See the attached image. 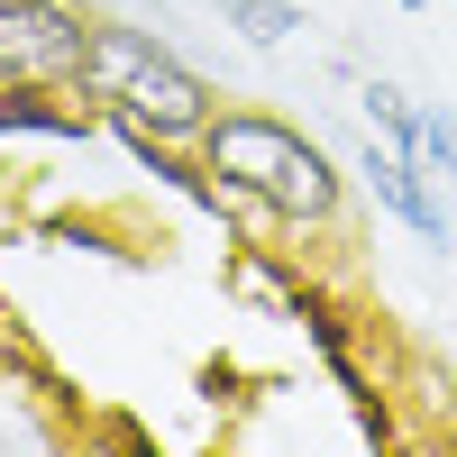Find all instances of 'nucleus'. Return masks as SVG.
Masks as SVG:
<instances>
[{
  "instance_id": "5",
  "label": "nucleus",
  "mask_w": 457,
  "mask_h": 457,
  "mask_svg": "<svg viewBox=\"0 0 457 457\" xmlns=\"http://www.w3.org/2000/svg\"><path fill=\"white\" fill-rule=\"evenodd\" d=\"M220 19L247 37V46H284V37L302 28V10L293 0H220Z\"/></svg>"
},
{
  "instance_id": "7",
  "label": "nucleus",
  "mask_w": 457,
  "mask_h": 457,
  "mask_svg": "<svg viewBox=\"0 0 457 457\" xmlns=\"http://www.w3.org/2000/svg\"><path fill=\"white\" fill-rule=\"evenodd\" d=\"M366 120L385 129L394 146H411V92H394V83H366Z\"/></svg>"
},
{
  "instance_id": "1",
  "label": "nucleus",
  "mask_w": 457,
  "mask_h": 457,
  "mask_svg": "<svg viewBox=\"0 0 457 457\" xmlns=\"http://www.w3.org/2000/svg\"><path fill=\"white\" fill-rule=\"evenodd\" d=\"M202 165L220 174V193L256 202L265 220H284V228H329L338 202H348V183H338L329 146L302 137L293 120H275V110H211Z\"/></svg>"
},
{
  "instance_id": "3",
  "label": "nucleus",
  "mask_w": 457,
  "mask_h": 457,
  "mask_svg": "<svg viewBox=\"0 0 457 457\" xmlns=\"http://www.w3.org/2000/svg\"><path fill=\"white\" fill-rule=\"evenodd\" d=\"M92 19L73 0H0V92H73Z\"/></svg>"
},
{
  "instance_id": "6",
  "label": "nucleus",
  "mask_w": 457,
  "mask_h": 457,
  "mask_svg": "<svg viewBox=\"0 0 457 457\" xmlns=\"http://www.w3.org/2000/svg\"><path fill=\"white\" fill-rule=\"evenodd\" d=\"M411 156L457 174V120H448V110H411Z\"/></svg>"
},
{
  "instance_id": "4",
  "label": "nucleus",
  "mask_w": 457,
  "mask_h": 457,
  "mask_svg": "<svg viewBox=\"0 0 457 457\" xmlns=\"http://www.w3.org/2000/svg\"><path fill=\"white\" fill-rule=\"evenodd\" d=\"M357 174L375 183V202H385L394 220H411V228L430 238V247H448V211L430 202V174H421V156H411V146H394V137H366Z\"/></svg>"
},
{
  "instance_id": "2",
  "label": "nucleus",
  "mask_w": 457,
  "mask_h": 457,
  "mask_svg": "<svg viewBox=\"0 0 457 457\" xmlns=\"http://www.w3.org/2000/svg\"><path fill=\"white\" fill-rule=\"evenodd\" d=\"M83 101H101L110 120H120L137 146H202L211 129V83L193 64H183L174 46H156L146 28L129 19H92V46H83V83H73Z\"/></svg>"
}]
</instances>
